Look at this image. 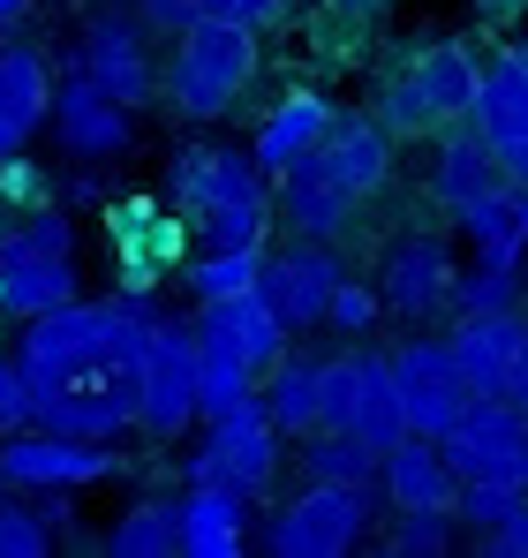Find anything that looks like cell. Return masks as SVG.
Wrapping results in <instances>:
<instances>
[{"label":"cell","instance_id":"1","mask_svg":"<svg viewBox=\"0 0 528 558\" xmlns=\"http://www.w3.org/2000/svg\"><path fill=\"white\" fill-rule=\"evenodd\" d=\"M159 310L152 294H106V302H61L46 317H31L23 332V371L31 385H76V377H113V371H136L144 340H152Z\"/></svg>","mask_w":528,"mask_h":558},{"label":"cell","instance_id":"2","mask_svg":"<svg viewBox=\"0 0 528 558\" xmlns=\"http://www.w3.org/2000/svg\"><path fill=\"white\" fill-rule=\"evenodd\" d=\"M272 174L257 167V151H235V144H189L175 159V204L189 211V227L212 242V250H250L264 242V219H272Z\"/></svg>","mask_w":528,"mask_h":558},{"label":"cell","instance_id":"3","mask_svg":"<svg viewBox=\"0 0 528 558\" xmlns=\"http://www.w3.org/2000/svg\"><path fill=\"white\" fill-rule=\"evenodd\" d=\"M257 76V23H227V15H196L181 23L175 69H167V98L189 121H219L235 113V98Z\"/></svg>","mask_w":528,"mask_h":558},{"label":"cell","instance_id":"4","mask_svg":"<svg viewBox=\"0 0 528 558\" xmlns=\"http://www.w3.org/2000/svg\"><path fill=\"white\" fill-rule=\"evenodd\" d=\"M196 371H204V332L181 317H159L136 355V423L152 438H181L196 423Z\"/></svg>","mask_w":528,"mask_h":558},{"label":"cell","instance_id":"5","mask_svg":"<svg viewBox=\"0 0 528 558\" xmlns=\"http://www.w3.org/2000/svg\"><path fill=\"white\" fill-rule=\"evenodd\" d=\"M370 521V483H340V475H310V490L272 521V558H340L362 544Z\"/></svg>","mask_w":528,"mask_h":558},{"label":"cell","instance_id":"6","mask_svg":"<svg viewBox=\"0 0 528 558\" xmlns=\"http://www.w3.org/2000/svg\"><path fill=\"white\" fill-rule=\"evenodd\" d=\"M106 242H113L121 294H152L181 265V250H189V219H175L152 196H121V204H106Z\"/></svg>","mask_w":528,"mask_h":558},{"label":"cell","instance_id":"7","mask_svg":"<svg viewBox=\"0 0 528 558\" xmlns=\"http://www.w3.org/2000/svg\"><path fill=\"white\" fill-rule=\"evenodd\" d=\"M272 475H279V423H272V408H264V392H257V400H242L235 415L212 423L204 453L189 461V483H227V490L257 498Z\"/></svg>","mask_w":528,"mask_h":558},{"label":"cell","instance_id":"8","mask_svg":"<svg viewBox=\"0 0 528 558\" xmlns=\"http://www.w3.org/2000/svg\"><path fill=\"white\" fill-rule=\"evenodd\" d=\"M439 446H445V461L460 468V483L468 475H514V483H528V415L506 392H476Z\"/></svg>","mask_w":528,"mask_h":558},{"label":"cell","instance_id":"9","mask_svg":"<svg viewBox=\"0 0 528 558\" xmlns=\"http://www.w3.org/2000/svg\"><path fill=\"white\" fill-rule=\"evenodd\" d=\"M31 392H38V430H61V438L113 446L136 423V371L76 377V385H31Z\"/></svg>","mask_w":528,"mask_h":558},{"label":"cell","instance_id":"10","mask_svg":"<svg viewBox=\"0 0 528 558\" xmlns=\"http://www.w3.org/2000/svg\"><path fill=\"white\" fill-rule=\"evenodd\" d=\"M0 475L23 483V490H84V483H106L113 475V453L98 438H61V430H15L0 438Z\"/></svg>","mask_w":528,"mask_h":558},{"label":"cell","instance_id":"11","mask_svg":"<svg viewBox=\"0 0 528 558\" xmlns=\"http://www.w3.org/2000/svg\"><path fill=\"white\" fill-rule=\"evenodd\" d=\"M393 371H400V400H408V430H423V438H445L460 423V408L476 400L445 340H400Z\"/></svg>","mask_w":528,"mask_h":558},{"label":"cell","instance_id":"12","mask_svg":"<svg viewBox=\"0 0 528 558\" xmlns=\"http://www.w3.org/2000/svg\"><path fill=\"white\" fill-rule=\"evenodd\" d=\"M348 279V265L333 257V242H317V234H295L279 257H264V294H272V310L287 317V332H302V325H317L325 310H333V287Z\"/></svg>","mask_w":528,"mask_h":558},{"label":"cell","instance_id":"13","mask_svg":"<svg viewBox=\"0 0 528 558\" xmlns=\"http://www.w3.org/2000/svg\"><path fill=\"white\" fill-rule=\"evenodd\" d=\"M129 113H136V106L98 92L84 61L53 84V136H61L69 159H121V151H129Z\"/></svg>","mask_w":528,"mask_h":558},{"label":"cell","instance_id":"14","mask_svg":"<svg viewBox=\"0 0 528 558\" xmlns=\"http://www.w3.org/2000/svg\"><path fill=\"white\" fill-rule=\"evenodd\" d=\"M0 294H8V317H46L61 302H76V250H46L15 227H0Z\"/></svg>","mask_w":528,"mask_h":558},{"label":"cell","instance_id":"15","mask_svg":"<svg viewBox=\"0 0 528 558\" xmlns=\"http://www.w3.org/2000/svg\"><path fill=\"white\" fill-rule=\"evenodd\" d=\"M76 61L91 69V84L113 92L121 106H144V98L159 92V69H152V53H144V23H136V15H91Z\"/></svg>","mask_w":528,"mask_h":558},{"label":"cell","instance_id":"16","mask_svg":"<svg viewBox=\"0 0 528 558\" xmlns=\"http://www.w3.org/2000/svg\"><path fill=\"white\" fill-rule=\"evenodd\" d=\"M204 348H227V355H242L257 377L279 371V355H287V317L272 310V294L250 287V294H227V302H204Z\"/></svg>","mask_w":528,"mask_h":558},{"label":"cell","instance_id":"17","mask_svg":"<svg viewBox=\"0 0 528 558\" xmlns=\"http://www.w3.org/2000/svg\"><path fill=\"white\" fill-rule=\"evenodd\" d=\"M445 348L468 377V392H506V377L528 348V317L521 310H460V332Z\"/></svg>","mask_w":528,"mask_h":558},{"label":"cell","instance_id":"18","mask_svg":"<svg viewBox=\"0 0 528 558\" xmlns=\"http://www.w3.org/2000/svg\"><path fill=\"white\" fill-rule=\"evenodd\" d=\"M377 483H385V498H393L400 513H453V506H460V468L445 461V446L423 438V430H408V438L385 453Z\"/></svg>","mask_w":528,"mask_h":558},{"label":"cell","instance_id":"19","mask_svg":"<svg viewBox=\"0 0 528 558\" xmlns=\"http://www.w3.org/2000/svg\"><path fill=\"white\" fill-rule=\"evenodd\" d=\"M333 121H340V113H333L317 92H287L272 113H264V129H257V144H250V151H257L264 174L279 182V174H295V167H310V159H317V144H325V129H333Z\"/></svg>","mask_w":528,"mask_h":558},{"label":"cell","instance_id":"20","mask_svg":"<svg viewBox=\"0 0 528 558\" xmlns=\"http://www.w3.org/2000/svg\"><path fill=\"white\" fill-rule=\"evenodd\" d=\"M250 544V498L227 483H189L181 498V558H235Z\"/></svg>","mask_w":528,"mask_h":558},{"label":"cell","instance_id":"21","mask_svg":"<svg viewBox=\"0 0 528 558\" xmlns=\"http://www.w3.org/2000/svg\"><path fill=\"white\" fill-rule=\"evenodd\" d=\"M453 257H445L431 234H408V242H393L385 250V302L400 310V317H431L439 302H453Z\"/></svg>","mask_w":528,"mask_h":558},{"label":"cell","instance_id":"22","mask_svg":"<svg viewBox=\"0 0 528 558\" xmlns=\"http://www.w3.org/2000/svg\"><path fill=\"white\" fill-rule=\"evenodd\" d=\"M348 430H355V438H370L377 453H393V446L408 438V400H400V371H393V355H355Z\"/></svg>","mask_w":528,"mask_h":558},{"label":"cell","instance_id":"23","mask_svg":"<svg viewBox=\"0 0 528 558\" xmlns=\"http://www.w3.org/2000/svg\"><path fill=\"white\" fill-rule=\"evenodd\" d=\"M317 167L348 189V196H370V189L393 174V144H385L377 121H333L325 144H317Z\"/></svg>","mask_w":528,"mask_h":558},{"label":"cell","instance_id":"24","mask_svg":"<svg viewBox=\"0 0 528 558\" xmlns=\"http://www.w3.org/2000/svg\"><path fill=\"white\" fill-rule=\"evenodd\" d=\"M453 219L476 234V250H483V257L521 265V250H528V189L521 182H491L483 196H468Z\"/></svg>","mask_w":528,"mask_h":558},{"label":"cell","instance_id":"25","mask_svg":"<svg viewBox=\"0 0 528 558\" xmlns=\"http://www.w3.org/2000/svg\"><path fill=\"white\" fill-rule=\"evenodd\" d=\"M279 211H287V227H295V234H317V242H333V234H340V227L355 219V196L333 182L317 159H310V167L279 174Z\"/></svg>","mask_w":528,"mask_h":558},{"label":"cell","instance_id":"26","mask_svg":"<svg viewBox=\"0 0 528 558\" xmlns=\"http://www.w3.org/2000/svg\"><path fill=\"white\" fill-rule=\"evenodd\" d=\"M0 106H8L23 144L53 121V69H46L38 46H0Z\"/></svg>","mask_w":528,"mask_h":558},{"label":"cell","instance_id":"27","mask_svg":"<svg viewBox=\"0 0 528 558\" xmlns=\"http://www.w3.org/2000/svg\"><path fill=\"white\" fill-rule=\"evenodd\" d=\"M408 76L423 84V98H431V113H439V121L476 113V98H483V69H476V53H468V46H423Z\"/></svg>","mask_w":528,"mask_h":558},{"label":"cell","instance_id":"28","mask_svg":"<svg viewBox=\"0 0 528 558\" xmlns=\"http://www.w3.org/2000/svg\"><path fill=\"white\" fill-rule=\"evenodd\" d=\"M113 558H175L181 551V498H136L113 529H106Z\"/></svg>","mask_w":528,"mask_h":558},{"label":"cell","instance_id":"29","mask_svg":"<svg viewBox=\"0 0 528 558\" xmlns=\"http://www.w3.org/2000/svg\"><path fill=\"white\" fill-rule=\"evenodd\" d=\"M499 182V151H491V136L483 129H453L439 144V196L460 211L468 196H483V189Z\"/></svg>","mask_w":528,"mask_h":558},{"label":"cell","instance_id":"30","mask_svg":"<svg viewBox=\"0 0 528 558\" xmlns=\"http://www.w3.org/2000/svg\"><path fill=\"white\" fill-rule=\"evenodd\" d=\"M317 400H325V363H287L279 355V371L264 385V408H272L279 438H310L317 430Z\"/></svg>","mask_w":528,"mask_h":558},{"label":"cell","instance_id":"31","mask_svg":"<svg viewBox=\"0 0 528 558\" xmlns=\"http://www.w3.org/2000/svg\"><path fill=\"white\" fill-rule=\"evenodd\" d=\"M242 400H257V371H250L242 355H227V348H204V371H196V415L219 423V415H235Z\"/></svg>","mask_w":528,"mask_h":558},{"label":"cell","instance_id":"32","mask_svg":"<svg viewBox=\"0 0 528 558\" xmlns=\"http://www.w3.org/2000/svg\"><path fill=\"white\" fill-rule=\"evenodd\" d=\"M302 468H310V475H340V483H377L385 453H377L370 438H355V430H317V438L302 446Z\"/></svg>","mask_w":528,"mask_h":558},{"label":"cell","instance_id":"33","mask_svg":"<svg viewBox=\"0 0 528 558\" xmlns=\"http://www.w3.org/2000/svg\"><path fill=\"white\" fill-rule=\"evenodd\" d=\"M257 279H264V257L250 242V250H204V265L189 272V287H196V302H227V294H250Z\"/></svg>","mask_w":528,"mask_h":558},{"label":"cell","instance_id":"34","mask_svg":"<svg viewBox=\"0 0 528 558\" xmlns=\"http://www.w3.org/2000/svg\"><path fill=\"white\" fill-rule=\"evenodd\" d=\"M528 506V483H514V475H468L460 483V521H476V529H499V521H514Z\"/></svg>","mask_w":528,"mask_h":558},{"label":"cell","instance_id":"35","mask_svg":"<svg viewBox=\"0 0 528 558\" xmlns=\"http://www.w3.org/2000/svg\"><path fill=\"white\" fill-rule=\"evenodd\" d=\"M453 302H460V310H521V265L483 257V272L453 279Z\"/></svg>","mask_w":528,"mask_h":558},{"label":"cell","instance_id":"36","mask_svg":"<svg viewBox=\"0 0 528 558\" xmlns=\"http://www.w3.org/2000/svg\"><path fill=\"white\" fill-rule=\"evenodd\" d=\"M46 551H53L46 513H31V506H8V498H0V558H46Z\"/></svg>","mask_w":528,"mask_h":558},{"label":"cell","instance_id":"37","mask_svg":"<svg viewBox=\"0 0 528 558\" xmlns=\"http://www.w3.org/2000/svg\"><path fill=\"white\" fill-rule=\"evenodd\" d=\"M38 423V392H31V371L23 363H0V438L31 430Z\"/></svg>","mask_w":528,"mask_h":558},{"label":"cell","instance_id":"38","mask_svg":"<svg viewBox=\"0 0 528 558\" xmlns=\"http://www.w3.org/2000/svg\"><path fill=\"white\" fill-rule=\"evenodd\" d=\"M46 196H53V182H46L23 151L0 159V204H8V211H31V204H46Z\"/></svg>","mask_w":528,"mask_h":558},{"label":"cell","instance_id":"39","mask_svg":"<svg viewBox=\"0 0 528 558\" xmlns=\"http://www.w3.org/2000/svg\"><path fill=\"white\" fill-rule=\"evenodd\" d=\"M445 521H453V513H408V521H400V536H393V551H400V558H439L445 544H453V536H445Z\"/></svg>","mask_w":528,"mask_h":558},{"label":"cell","instance_id":"40","mask_svg":"<svg viewBox=\"0 0 528 558\" xmlns=\"http://www.w3.org/2000/svg\"><path fill=\"white\" fill-rule=\"evenodd\" d=\"M325 317H333L340 332H370V325H377V294H370V287H355V279H340V287H333V310H325Z\"/></svg>","mask_w":528,"mask_h":558},{"label":"cell","instance_id":"41","mask_svg":"<svg viewBox=\"0 0 528 558\" xmlns=\"http://www.w3.org/2000/svg\"><path fill=\"white\" fill-rule=\"evenodd\" d=\"M385 121H393V129H431V121H439V113H431V98H423V84H416V76H400V84L385 92Z\"/></svg>","mask_w":528,"mask_h":558},{"label":"cell","instance_id":"42","mask_svg":"<svg viewBox=\"0 0 528 558\" xmlns=\"http://www.w3.org/2000/svg\"><path fill=\"white\" fill-rule=\"evenodd\" d=\"M287 0H196V15H227V23H272Z\"/></svg>","mask_w":528,"mask_h":558},{"label":"cell","instance_id":"43","mask_svg":"<svg viewBox=\"0 0 528 558\" xmlns=\"http://www.w3.org/2000/svg\"><path fill=\"white\" fill-rule=\"evenodd\" d=\"M491 558H528V506L514 513V521L491 529Z\"/></svg>","mask_w":528,"mask_h":558},{"label":"cell","instance_id":"44","mask_svg":"<svg viewBox=\"0 0 528 558\" xmlns=\"http://www.w3.org/2000/svg\"><path fill=\"white\" fill-rule=\"evenodd\" d=\"M506 400L528 415V348H521V363H514V377H506Z\"/></svg>","mask_w":528,"mask_h":558},{"label":"cell","instance_id":"45","mask_svg":"<svg viewBox=\"0 0 528 558\" xmlns=\"http://www.w3.org/2000/svg\"><path fill=\"white\" fill-rule=\"evenodd\" d=\"M8 151H23V136H15V121H8V106H0V159Z\"/></svg>","mask_w":528,"mask_h":558},{"label":"cell","instance_id":"46","mask_svg":"<svg viewBox=\"0 0 528 558\" xmlns=\"http://www.w3.org/2000/svg\"><path fill=\"white\" fill-rule=\"evenodd\" d=\"M23 8H31V0H0V31H8V23H23Z\"/></svg>","mask_w":528,"mask_h":558},{"label":"cell","instance_id":"47","mask_svg":"<svg viewBox=\"0 0 528 558\" xmlns=\"http://www.w3.org/2000/svg\"><path fill=\"white\" fill-rule=\"evenodd\" d=\"M476 8H514V0H476Z\"/></svg>","mask_w":528,"mask_h":558},{"label":"cell","instance_id":"48","mask_svg":"<svg viewBox=\"0 0 528 558\" xmlns=\"http://www.w3.org/2000/svg\"><path fill=\"white\" fill-rule=\"evenodd\" d=\"M0 227H8V204H0Z\"/></svg>","mask_w":528,"mask_h":558},{"label":"cell","instance_id":"49","mask_svg":"<svg viewBox=\"0 0 528 558\" xmlns=\"http://www.w3.org/2000/svg\"><path fill=\"white\" fill-rule=\"evenodd\" d=\"M0 317H8V294H0Z\"/></svg>","mask_w":528,"mask_h":558},{"label":"cell","instance_id":"50","mask_svg":"<svg viewBox=\"0 0 528 558\" xmlns=\"http://www.w3.org/2000/svg\"><path fill=\"white\" fill-rule=\"evenodd\" d=\"M136 8H144V0H136Z\"/></svg>","mask_w":528,"mask_h":558}]
</instances>
